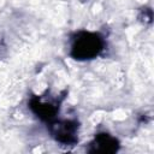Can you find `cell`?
Instances as JSON below:
<instances>
[{"mask_svg":"<svg viewBox=\"0 0 154 154\" xmlns=\"http://www.w3.org/2000/svg\"><path fill=\"white\" fill-rule=\"evenodd\" d=\"M119 149V142L116 137L107 132H99L89 144V153H103L111 154Z\"/></svg>","mask_w":154,"mask_h":154,"instance_id":"3957f363","label":"cell"},{"mask_svg":"<svg viewBox=\"0 0 154 154\" xmlns=\"http://www.w3.org/2000/svg\"><path fill=\"white\" fill-rule=\"evenodd\" d=\"M105 42L100 34L91 31H78L72 38L70 55L76 60H90L100 55Z\"/></svg>","mask_w":154,"mask_h":154,"instance_id":"6da1fadb","label":"cell"},{"mask_svg":"<svg viewBox=\"0 0 154 154\" xmlns=\"http://www.w3.org/2000/svg\"><path fill=\"white\" fill-rule=\"evenodd\" d=\"M29 107L40 119L46 120V122L53 120L55 118L57 113L59 112L58 105L52 103V102H43L37 96H34L29 101Z\"/></svg>","mask_w":154,"mask_h":154,"instance_id":"277c9868","label":"cell"},{"mask_svg":"<svg viewBox=\"0 0 154 154\" xmlns=\"http://www.w3.org/2000/svg\"><path fill=\"white\" fill-rule=\"evenodd\" d=\"M48 131L51 136L59 143L63 144H75L78 141V123L76 120H51L48 125Z\"/></svg>","mask_w":154,"mask_h":154,"instance_id":"7a4b0ae2","label":"cell"}]
</instances>
